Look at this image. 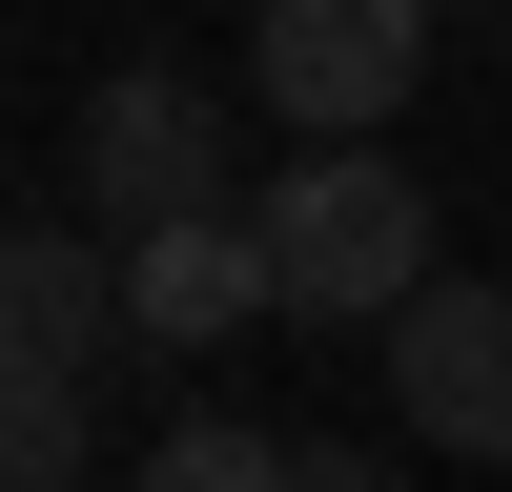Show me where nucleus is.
<instances>
[{
  "mask_svg": "<svg viewBox=\"0 0 512 492\" xmlns=\"http://www.w3.org/2000/svg\"><path fill=\"white\" fill-rule=\"evenodd\" d=\"M144 492H308V451H287V431H246V410H185V431L144 451Z\"/></svg>",
  "mask_w": 512,
  "mask_h": 492,
  "instance_id": "nucleus-8",
  "label": "nucleus"
},
{
  "mask_svg": "<svg viewBox=\"0 0 512 492\" xmlns=\"http://www.w3.org/2000/svg\"><path fill=\"white\" fill-rule=\"evenodd\" d=\"M390 410H410V431H431V451H512V287H410V308H390Z\"/></svg>",
  "mask_w": 512,
  "mask_h": 492,
  "instance_id": "nucleus-4",
  "label": "nucleus"
},
{
  "mask_svg": "<svg viewBox=\"0 0 512 492\" xmlns=\"http://www.w3.org/2000/svg\"><path fill=\"white\" fill-rule=\"evenodd\" d=\"M308 492H390V472H369V451H308Z\"/></svg>",
  "mask_w": 512,
  "mask_h": 492,
  "instance_id": "nucleus-9",
  "label": "nucleus"
},
{
  "mask_svg": "<svg viewBox=\"0 0 512 492\" xmlns=\"http://www.w3.org/2000/svg\"><path fill=\"white\" fill-rule=\"evenodd\" d=\"M246 226H267V308L287 328H390L410 287H431V185H410L390 144H308Z\"/></svg>",
  "mask_w": 512,
  "mask_h": 492,
  "instance_id": "nucleus-1",
  "label": "nucleus"
},
{
  "mask_svg": "<svg viewBox=\"0 0 512 492\" xmlns=\"http://www.w3.org/2000/svg\"><path fill=\"white\" fill-rule=\"evenodd\" d=\"M246 82L308 144H390L410 82H431V0H246Z\"/></svg>",
  "mask_w": 512,
  "mask_h": 492,
  "instance_id": "nucleus-3",
  "label": "nucleus"
},
{
  "mask_svg": "<svg viewBox=\"0 0 512 492\" xmlns=\"http://www.w3.org/2000/svg\"><path fill=\"white\" fill-rule=\"evenodd\" d=\"M62 472H82V369L0 328V492H62Z\"/></svg>",
  "mask_w": 512,
  "mask_h": 492,
  "instance_id": "nucleus-7",
  "label": "nucleus"
},
{
  "mask_svg": "<svg viewBox=\"0 0 512 492\" xmlns=\"http://www.w3.org/2000/svg\"><path fill=\"white\" fill-rule=\"evenodd\" d=\"M123 308H144V349H226V328L267 308V226H246V205L123 226Z\"/></svg>",
  "mask_w": 512,
  "mask_h": 492,
  "instance_id": "nucleus-6",
  "label": "nucleus"
},
{
  "mask_svg": "<svg viewBox=\"0 0 512 492\" xmlns=\"http://www.w3.org/2000/svg\"><path fill=\"white\" fill-rule=\"evenodd\" d=\"M185 205H246V123L185 62H103L82 82V226H185Z\"/></svg>",
  "mask_w": 512,
  "mask_h": 492,
  "instance_id": "nucleus-2",
  "label": "nucleus"
},
{
  "mask_svg": "<svg viewBox=\"0 0 512 492\" xmlns=\"http://www.w3.org/2000/svg\"><path fill=\"white\" fill-rule=\"evenodd\" d=\"M0 328L62 349L82 390H103V369L144 349V308H123V226H0Z\"/></svg>",
  "mask_w": 512,
  "mask_h": 492,
  "instance_id": "nucleus-5",
  "label": "nucleus"
}]
</instances>
